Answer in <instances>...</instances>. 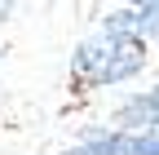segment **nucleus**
<instances>
[{
    "mask_svg": "<svg viewBox=\"0 0 159 155\" xmlns=\"http://www.w3.org/2000/svg\"><path fill=\"white\" fill-rule=\"evenodd\" d=\"M80 71H89L93 80H124L142 67V45L124 40V31H106L102 40H89L75 53Z\"/></svg>",
    "mask_w": 159,
    "mask_h": 155,
    "instance_id": "obj_1",
    "label": "nucleus"
},
{
    "mask_svg": "<svg viewBox=\"0 0 159 155\" xmlns=\"http://www.w3.org/2000/svg\"><path fill=\"white\" fill-rule=\"evenodd\" d=\"M102 155H159V138H146V133H133V138H106L97 142Z\"/></svg>",
    "mask_w": 159,
    "mask_h": 155,
    "instance_id": "obj_2",
    "label": "nucleus"
},
{
    "mask_svg": "<svg viewBox=\"0 0 159 155\" xmlns=\"http://www.w3.org/2000/svg\"><path fill=\"white\" fill-rule=\"evenodd\" d=\"M137 115H146V120H155V124H159V98H155V102H146V106H133V111H128V120H137Z\"/></svg>",
    "mask_w": 159,
    "mask_h": 155,
    "instance_id": "obj_3",
    "label": "nucleus"
},
{
    "mask_svg": "<svg viewBox=\"0 0 159 155\" xmlns=\"http://www.w3.org/2000/svg\"><path fill=\"white\" fill-rule=\"evenodd\" d=\"M133 5H155V0H133Z\"/></svg>",
    "mask_w": 159,
    "mask_h": 155,
    "instance_id": "obj_4",
    "label": "nucleus"
},
{
    "mask_svg": "<svg viewBox=\"0 0 159 155\" xmlns=\"http://www.w3.org/2000/svg\"><path fill=\"white\" fill-rule=\"evenodd\" d=\"M5 5H9V0H0V9H5Z\"/></svg>",
    "mask_w": 159,
    "mask_h": 155,
    "instance_id": "obj_5",
    "label": "nucleus"
}]
</instances>
